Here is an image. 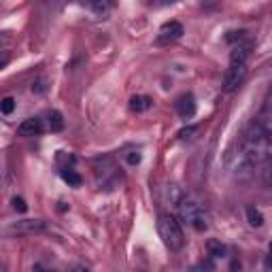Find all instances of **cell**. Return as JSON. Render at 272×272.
Segmentation results:
<instances>
[{"mask_svg":"<svg viewBox=\"0 0 272 272\" xmlns=\"http://www.w3.org/2000/svg\"><path fill=\"white\" fill-rule=\"evenodd\" d=\"M47 226L43 219H19L15 223L7 228V234L11 236H24V234H38V232H43Z\"/></svg>","mask_w":272,"mask_h":272,"instance_id":"5b68a950","label":"cell"},{"mask_svg":"<svg viewBox=\"0 0 272 272\" xmlns=\"http://www.w3.org/2000/svg\"><path fill=\"white\" fill-rule=\"evenodd\" d=\"M247 60H249V45H236L230 53V66L223 77V92L232 94L242 85L247 77Z\"/></svg>","mask_w":272,"mask_h":272,"instance_id":"7a4b0ae2","label":"cell"},{"mask_svg":"<svg viewBox=\"0 0 272 272\" xmlns=\"http://www.w3.org/2000/svg\"><path fill=\"white\" fill-rule=\"evenodd\" d=\"M177 209H179V219L183 223H187V226H191L198 232L207 230V215H204V209H202L200 202L185 196V200H183Z\"/></svg>","mask_w":272,"mask_h":272,"instance_id":"277c9868","label":"cell"},{"mask_svg":"<svg viewBox=\"0 0 272 272\" xmlns=\"http://www.w3.org/2000/svg\"><path fill=\"white\" fill-rule=\"evenodd\" d=\"M60 174H62V179H64L71 187H81V185H83V177H81L79 172H75L73 168H62Z\"/></svg>","mask_w":272,"mask_h":272,"instance_id":"8fae6325","label":"cell"},{"mask_svg":"<svg viewBox=\"0 0 272 272\" xmlns=\"http://www.w3.org/2000/svg\"><path fill=\"white\" fill-rule=\"evenodd\" d=\"M264 111H266L268 115H272V87H270V92H268V96H266V104H264Z\"/></svg>","mask_w":272,"mask_h":272,"instance_id":"ffe728a7","label":"cell"},{"mask_svg":"<svg viewBox=\"0 0 272 272\" xmlns=\"http://www.w3.org/2000/svg\"><path fill=\"white\" fill-rule=\"evenodd\" d=\"M90 9H92L94 13H98V15H106V11L111 9V5L109 3H92Z\"/></svg>","mask_w":272,"mask_h":272,"instance_id":"2e32d148","label":"cell"},{"mask_svg":"<svg viewBox=\"0 0 272 272\" xmlns=\"http://www.w3.org/2000/svg\"><path fill=\"white\" fill-rule=\"evenodd\" d=\"M17 132H19V136H36L43 132V123L38 117H28L17 125Z\"/></svg>","mask_w":272,"mask_h":272,"instance_id":"ba28073f","label":"cell"},{"mask_svg":"<svg viewBox=\"0 0 272 272\" xmlns=\"http://www.w3.org/2000/svg\"><path fill=\"white\" fill-rule=\"evenodd\" d=\"M0 109H3L5 115H11L15 111V98H11V96H7V98L3 100V104H0Z\"/></svg>","mask_w":272,"mask_h":272,"instance_id":"9a60e30c","label":"cell"},{"mask_svg":"<svg viewBox=\"0 0 272 272\" xmlns=\"http://www.w3.org/2000/svg\"><path fill=\"white\" fill-rule=\"evenodd\" d=\"M11 204H13V209H15L17 213H26V211H28V204H26L24 198H17V196H15V198L11 200Z\"/></svg>","mask_w":272,"mask_h":272,"instance_id":"e0dca14e","label":"cell"},{"mask_svg":"<svg viewBox=\"0 0 272 272\" xmlns=\"http://www.w3.org/2000/svg\"><path fill=\"white\" fill-rule=\"evenodd\" d=\"M151 106V98H147V96H132L130 98V109L134 113H143V111H147Z\"/></svg>","mask_w":272,"mask_h":272,"instance_id":"7c38bea8","label":"cell"},{"mask_svg":"<svg viewBox=\"0 0 272 272\" xmlns=\"http://www.w3.org/2000/svg\"><path fill=\"white\" fill-rule=\"evenodd\" d=\"M125 160H128V164H132V166H134V164L141 162V153L139 151H130L128 155H125Z\"/></svg>","mask_w":272,"mask_h":272,"instance_id":"d6986e66","label":"cell"},{"mask_svg":"<svg viewBox=\"0 0 272 272\" xmlns=\"http://www.w3.org/2000/svg\"><path fill=\"white\" fill-rule=\"evenodd\" d=\"M266 128L261 123H251L245 130L238 151L232 153V170L236 174H249L266 160Z\"/></svg>","mask_w":272,"mask_h":272,"instance_id":"6da1fadb","label":"cell"},{"mask_svg":"<svg viewBox=\"0 0 272 272\" xmlns=\"http://www.w3.org/2000/svg\"><path fill=\"white\" fill-rule=\"evenodd\" d=\"M158 232H160V238L164 240V245L170 251H179L183 247V242H185L179 219L172 217L170 213H162L158 217Z\"/></svg>","mask_w":272,"mask_h":272,"instance_id":"3957f363","label":"cell"},{"mask_svg":"<svg viewBox=\"0 0 272 272\" xmlns=\"http://www.w3.org/2000/svg\"><path fill=\"white\" fill-rule=\"evenodd\" d=\"M207 251H209V255L213 259H219V257L226 255V245H223L221 240H217V238H209L207 240Z\"/></svg>","mask_w":272,"mask_h":272,"instance_id":"30bf717a","label":"cell"},{"mask_svg":"<svg viewBox=\"0 0 272 272\" xmlns=\"http://www.w3.org/2000/svg\"><path fill=\"white\" fill-rule=\"evenodd\" d=\"M183 36V26L179 22H166L162 28H160V32H158V38H155V43L158 45H168V43H174V41H179V38Z\"/></svg>","mask_w":272,"mask_h":272,"instance_id":"8992f818","label":"cell"},{"mask_svg":"<svg viewBox=\"0 0 272 272\" xmlns=\"http://www.w3.org/2000/svg\"><path fill=\"white\" fill-rule=\"evenodd\" d=\"M266 143L272 145V130H266Z\"/></svg>","mask_w":272,"mask_h":272,"instance_id":"44dd1931","label":"cell"},{"mask_svg":"<svg viewBox=\"0 0 272 272\" xmlns=\"http://www.w3.org/2000/svg\"><path fill=\"white\" fill-rule=\"evenodd\" d=\"M247 221L251 228H261L264 226V215L255 207H247Z\"/></svg>","mask_w":272,"mask_h":272,"instance_id":"4fadbf2b","label":"cell"},{"mask_svg":"<svg viewBox=\"0 0 272 272\" xmlns=\"http://www.w3.org/2000/svg\"><path fill=\"white\" fill-rule=\"evenodd\" d=\"M49 130L51 132H62L64 130V117L60 111H51L49 113Z\"/></svg>","mask_w":272,"mask_h":272,"instance_id":"5bb4252c","label":"cell"},{"mask_svg":"<svg viewBox=\"0 0 272 272\" xmlns=\"http://www.w3.org/2000/svg\"><path fill=\"white\" fill-rule=\"evenodd\" d=\"M270 253H272V242H270Z\"/></svg>","mask_w":272,"mask_h":272,"instance_id":"603a6c76","label":"cell"},{"mask_svg":"<svg viewBox=\"0 0 272 272\" xmlns=\"http://www.w3.org/2000/svg\"><path fill=\"white\" fill-rule=\"evenodd\" d=\"M71 272H90V270H87V268H83V266H77V268H73Z\"/></svg>","mask_w":272,"mask_h":272,"instance_id":"7402d4cb","label":"cell"},{"mask_svg":"<svg viewBox=\"0 0 272 272\" xmlns=\"http://www.w3.org/2000/svg\"><path fill=\"white\" fill-rule=\"evenodd\" d=\"M164 196H166V200H168L170 204H174V207H179V204H181L183 200H185V191H183L179 185H174V183H172V185H168V187H166V193H164Z\"/></svg>","mask_w":272,"mask_h":272,"instance_id":"9c48e42d","label":"cell"},{"mask_svg":"<svg viewBox=\"0 0 272 272\" xmlns=\"http://www.w3.org/2000/svg\"><path fill=\"white\" fill-rule=\"evenodd\" d=\"M177 113L181 119H191L193 115H196V98H193L191 94L181 96L177 100Z\"/></svg>","mask_w":272,"mask_h":272,"instance_id":"52a82bcc","label":"cell"},{"mask_svg":"<svg viewBox=\"0 0 272 272\" xmlns=\"http://www.w3.org/2000/svg\"><path fill=\"white\" fill-rule=\"evenodd\" d=\"M198 130L193 128V125H189V128H183L181 132H179V139L181 141H189V139H193V134H196Z\"/></svg>","mask_w":272,"mask_h":272,"instance_id":"ac0fdd59","label":"cell"}]
</instances>
